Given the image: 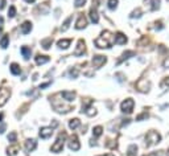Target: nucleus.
<instances>
[{"instance_id": "nucleus-1", "label": "nucleus", "mask_w": 169, "mask_h": 156, "mask_svg": "<svg viewBox=\"0 0 169 156\" xmlns=\"http://www.w3.org/2000/svg\"><path fill=\"white\" fill-rule=\"evenodd\" d=\"M112 42H114V36L110 31H103L100 36L95 40V46L99 48V49H107V48H111Z\"/></svg>"}, {"instance_id": "nucleus-2", "label": "nucleus", "mask_w": 169, "mask_h": 156, "mask_svg": "<svg viewBox=\"0 0 169 156\" xmlns=\"http://www.w3.org/2000/svg\"><path fill=\"white\" fill-rule=\"evenodd\" d=\"M161 140V135H160L157 131H149L146 136V147H152L155 144H157Z\"/></svg>"}, {"instance_id": "nucleus-3", "label": "nucleus", "mask_w": 169, "mask_h": 156, "mask_svg": "<svg viewBox=\"0 0 169 156\" xmlns=\"http://www.w3.org/2000/svg\"><path fill=\"white\" fill-rule=\"evenodd\" d=\"M65 139H66V134L65 132H61L58 135V138H57V140L54 142V144L52 146V152H54V154H59L61 151L63 150V142H65Z\"/></svg>"}, {"instance_id": "nucleus-4", "label": "nucleus", "mask_w": 169, "mask_h": 156, "mask_svg": "<svg viewBox=\"0 0 169 156\" xmlns=\"http://www.w3.org/2000/svg\"><path fill=\"white\" fill-rule=\"evenodd\" d=\"M134 106H135V101L132 98H127L126 101L122 102V105H120V110L123 111V113L126 114H131L132 110H134Z\"/></svg>"}, {"instance_id": "nucleus-5", "label": "nucleus", "mask_w": 169, "mask_h": 156, "mask_svg": "<svg viewBox=\"0 0 169 156\" xmlns=\"http://www.w3.org/2000/svg\"><path fill=\"white\" fill-rule=\"evenodd\" d=\"M7 151H8V156H28L27 152H24L21 150V147L17 146V144L11 146Z\"/></svg>"}, {"instance_id": "nucleus-6", "label": "nucleus", "mask_w": 169, "mask_h": 156, "mask_svg": "<svg viewBox=\"0 0 169 156\" xmlns=\"http://www.w3.org/2000/svg\"><path fill=\"white\" fill-rule=\"evenodd\" d=\"M11 97V90L7 89V87H3L0 89V107L4 106L8 102V99Z\"/></svg>"}, {"instance_id": "nucleus-7", "label": "nucleus", "mask_w": 169, "mask_h": 156, "mask_svg": "<svg viewBox=\"0 0 169 156\" xmlns=\"http://www.w3.org/2000/svg\"><path fill=\"white\" fill-rule=\"evenodd\" d=\"M67 144H69V148L71 151H78L79 148H81V143H79L77 135H71L69 142H67Z\"/></svg>"}, {"instance_id": "nucleus-8", "label": "nucleus", "mask_w": 169, "mask_h": 156, "mask_svg": "<svg viewBox=\"0 0 169 156\" xmlns=\"http://www.w3.org/2000/svg\"><path fill=\"white\" fill-rule=\"evenodd\" d=\"M106 62H107V58L104 57V56H94V57H92V65H94L95 69L102 67Z\"/></svg>"}, {"instance_id": "nucleus-9", "label": "nucleus", "mask_w": 169, "mask_h": 156, "mask_svg": "<svg viewBox=\"0 0 169 156\" xmlns=\"http://www.w3.org/2000/svg\"><path fill=\"white\" fill-rule=\"evenodd\" d=\"M84 45H86V44H84L83 40H79L78 44H77V49H75V50H74V53H73V54L75 56V57L83 56V53L86 52V46H84Z\"/></svg>"}, {"instance_id": "nucleus-10", "label": "nucleus", "mask_w": 169, "mask_h": 156, "mask_svg": "<svg viewBox=\"0 0 169 156\" xmlns=\"http://www.w3.org/2000/svg\"><path fill=\"white\" fill-rule=\"evenodd\" d=\"M52 135H53V127H42L41 130H40V138L41 139H48L50 138Z\"/></svg>"}, {"instance_id": "nucleus-11", "label": "nucleus", "mask_w": 169, "mask_h": 156, "mask_svg": "<svg viewBox=\"0 0 169 156\" xmlns=\"http://www.w3.org/2000/svg\"><path fill=\"white\" fill-rule=\"evenodd\" d=\"M94 4H95V5H92L91 9H90V20H91V23L96 24L99 21V15H98V11H96L98 4H96V3H94Z\"/></svg>"}, {"instance_id": "nucleus-12", "label": "nucleus", "mask_w": 169, "mask_h": 156, "mask_svg": "<svg viewBox=\"0 0 169 156\" xmlns=\"http://www.w3.org/2000/svg\"><path fill=\"white\" fill-rule=\"evenodd\" d=\"M144 3L149 11H156L160 8V0H144Z\"/></svg>"}, {"instance_id": "nucleus-13", "label": "nucleus", "mask_w": 169, "mask_h": 156, "mask_svg": "<svg viewBox=\"0 0 169 156\" xmlns=\"http://www.w3.org/2000/svg\"><path fill=\"white\" fill-rule=\"evenodd\" d=\"M87 25V19L84 17V15H79L78 17V21L75 23V29H83V28H86Z\"/></svg>"}, {"instance_id": "nucleus-14", "label": "nucleus", "mask_w": 169, "mask_h": 156, "mask_svg": "<svg viewBox=\"0 0 169 156\" xmlns=\"http://www.w3.org/2000/svg\"><path fill=\"white\" fill-rule=\"evenodd\" d=\"M61 97L65 99V101H67V102H71V101H74L75 99V97H77V94L74 93V91H62L61 94Z\"/></svg>"}, {"instance_id": "nucleus-15", "label": "nucleus", "mask_w": 169, "mask_h": 156, "mask_svg": "<svg viewBox=\"0 0 169 156\" xmlns=\"http://www.w3.org/2000/svg\"><path fill=\"white\" fill-rule=\"evenodd\" d=\"M88 105H90V102H88L86 106H82V110L81 111H82V113H84L86 115H88V117H94V115L96 114V110L94 109V107L88 106Z\"/></svg>"}, {"instance_id": "nucleus-16", "label": "nucleus", "mask_w": 169, "mask_h": 156, "mask_svg": "<svg viewBox=\"0 0 169 156\" xmlns=\"http://www.w3.org/2000/svg\"><path fill=\"white\" fill-rule=\"evenodd\" d=\"M114 41H115V44H118V45H123V44L127 42V37L122 33V32H119V33H116L114 36Z\"/></svg>"}, {"instance_id": "nucleus-17", "label": "nucleus", "mask_w": 169, "mask_h": 156, "mask_svg": "<svg viewBox=\"0 0 169 156\" xmlns=\"http://www.w3.org/2000/svg\"><path fill=\"white\" fill-rule=\"evenodd\" d=\"M36 147H37V142L34 140V139H28L25 142V148L28 152H32V151L36 150Z\"/></svg>"}, {"instance_id": "nucleus-18", "label": "nucleus", "mask_w": 169, "mask_h": 156, "mask_svg": "<svg viewBox=\"0 0 169 156\" xmlns=\"http://www.w3.org/2000/svg\"><path fill=\"white\" fill-rule=\"evenodd\" d=\"M20 29H21V33H23V34L31 33V31H32V23H31V21H24L23 25L20 27Z\"/></svg>"}, {"instance_id": "nucleus-19", "label": "nucleus", "mask_w": 169, "mask_h": 156, "mask_svg": "<svg viewBox=\"0 0 169 156\" xmlns=\"http://www.w3.org/2000/svg\"><path fill=\"white\" fill-rule=\"evenodd\" d=\"M34 60H36V63L37 65H44V63H46V62H49V57L48 56H41V54H37L34 57Z\"/></svg>"}, {"instance_id": "nucleus-20", "label": "nucleus", "mask_w": 169, "mask_h": 156, "mask_svg": "<svg viewBox=\"0 0 169 156\" xmlns=\"http://www.w3.org/2000/svg\"><path fill=\"white\" fill-rule=\"evenodd\" d=\"M70 44H71V40H70V38L59 40V41L57 42V46L59 48V49H67V48L70 46Z\"/></svg>"}, {"instance_id": "nucleus-21", "label": "nucleus", "mask_w": 169, "mask_h": 156, "mask_svg": "<svg viewBox=\"0 0 169 156\" xmlns=\"http://www.w3.org/2000/svg\"><path fill=\"white\" fill-rule=\"evenodd\" d=\"M79 126H81V121H79L78 118L70 119V122H69V127H70V130H75V129H78Z\"/></svg>"}, {"instance_id": "nucleus-22", "label": "nucleus", "mask_w": 169, "mask_h": 156, "mask_svg": "<svg viewBox=\"0 0 169 156\" xmlns=\"http://www.w3.org/2000/svg\"><path fill=\"white\" fill-rule=\"evenodd\" d=\"M9 70H11V73L13 75H19L20 73H21V69H20V66L17 65V63H11Z\"/></svg>"}, {"instance_id": "nucleus-23", "label": "nucleus", "mask_w": 169, "mask_h": 156, "mask_svg": "<svg viewBox=\"0 0 169 156\" xmlns=\"http://www.w3.org/2000/svg\"><path fill=\"white\" fill-rule=\"evenodd\" d=\"M132 56H135V52H132V50H127L126 53H123V56H122V58H119L118 60V63H120V62H123L124 60H128V58H131Z\"/></svg>"}, {"instance_id": "nucleus-24", "label": "nucleus", "mask_w": 169, "mask_h": 156, "mask_svg": "<svg viewBox=\"0 0 169 156\" xmlns=\"http://www.w3.org/2000/svg\"><path fill=\"white\" fill-rule=\"evenodd\" d=\"M21 54H23V57L25 58V60H29L31 54H32L31 48H28V46H23V48H21Z\"/></svg>"}, {"instance_id": "nucleus-25", "label": "nucleus", "mask_w": 169, "mask_h": 156, "mask_svg": "<svg viewBox=\"0 0 169 156\" xmlns=\"http://www.w3.org/2000/svg\"><path fill=\"white\" fill-rule=\"evenodd\" d=\"M103 132V127L102 126H96L92 129V135H94V138H99L100 135Z\"/></svg>"}, {"instance_id": "nucleus-26", "label": "nucleus", "mask_w": 169, "mask_h": 156, "mask_svg": "<svg viewBox=\"0 0 169 156\" xmlns=\"http://www.w3.org/2000/svg\"><path fill=\"white\" fill-rule=\"evenodd\" d=\"M8 44H9V37H8L7 34H4L2 37V40H0V46H2L3 49H5L8 46Z\"/></svg>"}, {"instance_id": "nucleus-27", "label": "nucleus", "mask_w": 169, "mask_h": 156, "mask_svg": "<svg viewBox=\"0 0 169 156\" xmlns=\"http://www.w3.org/2000/svg\"><path fill=\"white\" fill-rule=\"evenodd\" d=\"M136 152H138V147L135 144H132L128 147V151H127V156H136Z\"/></svg>"}, {"instance_id": "nucleus-28", "label": "nucleus", "mask_w": 169, "mask_h": 156, "mask_svg": "<svg viewBox=\"0 0 169 156\" xmlns=\"http://www.w3.org/2000/svg\"><path fill=\"white\" fill-rule=\"evenodd\" d=\"M52 42H53V38H46V40H42L41 41V45H42V48L44 49H49L50 48V45H52Z\"/></svg>"}, {"instance_id": "nucleus-29", "label": "nucleus", "mask_w": 169, "mask_h": 156, "mask_svg": "<svg viewBox=\"0 0 169 156\" xmlns=\"http://www.w3.org/2000/svg\"><path fill=\"white\" fill-rule=\"evenodd\" d=\"M71 20H73V17H71V16H70V17H67V19H66V21L63 23V27L61 28V31H62V32H66L67 29H69V27H70V23H71Z\"/></svg>"}, {"instance_id": "nucleus-30", "label": "nucleus", "mask_w": 169, "mask_h": 156, "mask_svg": "<svg viewBox=\"0 0 169 156\" xmlns=\"http://www.w3.org/2000/svg\"><path fill=\"white\" fill-rule=\"evenodd\" d=\"M78 74H79L78 67H71V69L69 70V75H70L71 78H77V77H78Z\"/></svg>"}, {"instance_id": "nucleus-31", "label": "nucleus", "mask_w": 169, "mask_h": 156, "mask_svg": "<svg viewBox=\"0 0 169 156\" xmlns=\"http://www.w3.org/2000/svg\"><path fill=\"white\" fill-rule=\"evenodd\" d=\"M118 0H108V8H110L111 11H114L118 8Z\"/></svg>"}, {"instance_id": "nucleus-32", "label": "nucleus", "mask_w": 169, "mask_h": 156, "mask_svg": "<svg viewBox=\"0 0 169 156\" xmlns=\"http://www.w3.org/2000/svg\"><path fill=\"white\" fill-rule=\"evenodd\" d=\"M8 140H9L11 143H13V144H15L16 140H17V134H16L15 131H13V132H11L9 135H8Z\"/></svg>"}, {"instance_id": "nucleus-33", "label": "nucleus", "mask_w": 169, "mask_h": 156, "mask_svg": "<svg viewBox=\"0 0 169 156\" xmlns=\"http://www.w3.org/2000/svg\"><path fill=\"white\" fill-rule=\"evenodd\" d=\"M15 15H16V7L11 5L9 9H8V17H15Z\"/></svg>"}, {"instance_id": "nucleus-34", "label": "nucleus", "mask_w": 169, "mask_h": 156, "mask_svg": "<svg viewBox=\"0 0 169 156\" xmlns=\"http://www.w3.org/2000/svg\"><path fill=\"white\" fill-rule=\"evenodd\" d=\"M140 16H142V9H139V8H138V9H135L134 12H132L130 17L131 19H135V17H140Z\"/></svg>"}, {"instance_id": "nucleus-35", "label": "nucleus", "mask_w": 169, "mask_h": 156, "mask_svg": "<svg viewBox=\"0 0 169 156\" xmlns=\"http://www.w3.org/2000/svg\"><path fill=\"white\" fill-rule=\"evenodd\" d=\"M84 3H86V0H75V2H74V4H75V7H77V8L83 7Z\"/></svg>"}, {"instance_id": "nucleus-36", "label": "nucleus", "mask_w": 169, "mask_h": 156, "mask_svg": "<svg viewBox=\"0 0 169 156\" xmlns=\"http://www.w3.org/2000/svg\"><path fill=\"white\" fill-rule=\"evenodd\" d=\"M148 117H149V115H148V113H143L142 115H139V117L136 118V121H143V119H146Z\"/></svg>"}, {"instance_id": "nucleus-37", "label": "nucleus", "mask_w": 169, "mask_h": 156, "mask_svg": "<svg viewBox=\"0 0 169 156\" xmlns=\"http://www.w3.org/2000/svg\"><path fill=\"white\" fill-rule=\"evenodd\" d=\"M144 156H163V152L161 151H159V152H151V154L144 155Z\"/></svg>"}, {"instance_id": "nucleus-38", "label": "nucleus", "mask_w": 169, "mask_h": 156, "mask_svg": "<svg viewBox=\"0 0 169 156\" xmlns=\"http://www.w3.org/2000/svg\"><path fill=\"white\" fill-rule=\"evenodd\" d=\"M50 85V82H45V83H42V85H40L38 89H45V87H48Z\"/></svg>"}, {"instance_id": "nucleus-39", "label": "nucleus", "mask_w": 169, "mask_h": 156, "mask_svg": "<svg viewBox=\"0 0 169 156\" xmlns=\"http://www.w3.org/2000/svg\"><path fill=\"white\" fill-rule=\"evenodd\" d=\"M164 67H167V69H169V57L164 61Z\"/></svg>"}, {"instance_id": "nucleus-40", "label": "nucleus", "mask_w": 169, "mask_h": 156, "mask_svg": "<svg viewBox=\"0 0 169 156\" xmlns=\"http://www.w3.org/2000/svg\"><path fill=\"white\" fill-rule=\"evenodd\" d=\"M4 130H5V125H2V126H0V134H3Z\"/></svg>"}, {"instance_id": "nucleus-41", "label": "nucleus", "mask_w": 169, "mask_h": 156, "mask_svg": "<svg viewBox=\"0 0 169 156\" xmlns=\"http://www.w3.org/2000/svg\"><path fill=\"white\" fill-rule=\"evenodd\" d=\"M3 31V17L0 16V32Z\"/></svg>"}, {"instance_id": "nucleus-42", "label": "nucleus", "mask_w": 169, "mask_h": 156, "mask_svg": "<svg viewBox=\"0 0 169 156\" xmlns=\"http://www.w3.org/2000/svg\"><path fill=\"white\" fill-rule=\"evenodd\" d=\"M4 7H5V0H2V4H0V9H3Z\"/></svg>"}, {"instance_id": "nucleus-43", "label": "nucleus", "mask_w": 169, "mask_h": 156, "mask_svg": "<svg viewBox=\"0 0 169 156\" xmlns=\"http://www.w3.org/2000/svg\"><path fill=\"white\" fill-rule=\"evenodd\" d=\"M164 83H165V85H167V86H169V77H168L167 79H165V81H164Z\"/></svg>"}, {"instance_id": "nucleus-44", "label": "nucleus", "mask_w": 169, "mask_h": 156, "mask_svg": "<svg viewBox=\"0 0 169 156\" xmlns=\"http://www.w3.org/2000/svg\"><path fill=\"white\" fill-rule=\"evenodd\" d=\"M3 117H4V114L2 113V114H0V122H3Z\"/></svg>"}, {"instance_id": "nucleus-45", "label": "nucleus", "mask_w": 169, "mask_h": 156, "mask_svg": "<svg viewBox=\"0 0 169 156\" xmlns=\"http://www.w3.org/2000/svg\"><path fill=\"white\" fill-rule=\"evenodd\" d=\"M24 2H27V3H34V0H24Z\"/></svg>"}, {"instance_id": "nucleus-46", "label": "nucleus", "mask_w": 169, "mask_h": 156, "mask_svg": "<svg viewBox=\"0 0 169 156\" xmlns=\"http://www.w3.org/2000/svg\"><path fill=\"white\" fill-rule=\"evenodd\" d=\"M100 156H115V155H112V154H107V155H100Z\"/></svg>"}, {"instance_id": "nucleus-47", "label": "nucleus", "mask_w": 169, "mask_h": 156, "mask_svg": "<svg viewBox=\"0 0 169 156\" xmlns=\"http://www.w3.org/2000/svg\"><path fill=\"white\" fill-rule=\"evenodd\" d=\"M168 152H169V151H168Z\"/></svg>"}]
</instances>
